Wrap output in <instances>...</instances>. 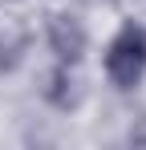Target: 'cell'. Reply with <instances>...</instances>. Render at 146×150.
<instances>
[{"mask_svg": "<svg viewBox=\"0 0 146 150\" xmlns=\"http://www.w3.org/2000/svg\"><path fill=\"white\" fill-rule=\"evenodd\" d=\"M106 77L118 89H138V81L146 77V28L126 21V25L110 37L106 45Z\"/></svg>", "mask_w": 146, "mask_h": 150, "instance_id": "obj_1", "label": "cell"}, {"mask_svg": "<svg viewBox=\"0 0 146 150\" xmlns=\"http://www.w3.org/2000/svg\"><path fill=\"white\" fill-rule=\"evenodd\" d=\"M45 37H49V49H53V57H57V65H77L81 61V53H85V45H89V37H85V25L77 21V16H69V12H53L45 25Z\"/></svg>", "mask_w": 146, "mask_h": 150, "instance_id": "obj_2", "label": "cell"}]
</instances>
